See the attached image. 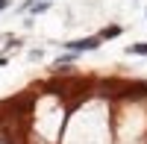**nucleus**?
<instances>
[{
	"instance_id": "f257e3e1",
	"label": "nucleus",
	"mask_w": 147,
	"mask_h": 144,
	"mask_svg": "<svg viewBox=\"0 0 147 144\" xmlns=\"http://www.w3.org/2000/svg\"><path fill=\"white\" fill-rule=\"evenodd\" d=\"M100 44H103V38H100V35H88V38H77V41H68L65 47H68V50H74V53H85V50H97Z\"/></svg>"
},
{
	"instance_id": "f03ea898",
	"label": "nucleus",
	"mask_w": 147,
	"mask_h": 144,
	"mask_svg": "<svg viewBox=\"0 0 147 144\" xmlns=\"http://www.w3.org/2000/svg\"><path fill=\"white\" fill-rule=\"evenodd\" d=\"M118 35H121V27H118V24H109V27H103V30H100V38H103V41L118 38Z\"/></svg>"
},
{
	"instance_id": "7ed1b4c3",
	"label": "nucleus",
	"mask_w": 147,
	"mask_h": 144,
	"mask_svg": "<svg viewBox=\"0 0 147 144\" xmlns=\"http://www.w3.org/2000/svg\"><path fill=\"white\" fill-rule=\"evenodd\" d=\"M127 53H132V56H147V41H141V44H129Z\"/></svg>"
},
{
	"instance_id": "20e7f679",
	"label": "nucleus",
	"mask_w": 147,
	"mask_h": 144,
	"mask_svg": "<svg viewBox=\"0 0 147 144\" xmlns=\"http://www.w3.org/2000/svg\"><path fill=\"white\" fill-rule=\"evenodd\" d=\"M50 9V0H41V3H32V12L35 15H41V12H47Z\"/></svg>"
},
{
	"instance_id": "39448f33",
	"label": "nucleus",
	"mask_w": 147,
	"mask_h": 144,
	"mask_svg": "<svg viewBox=\"0 0 147 144\" xmlns=\"http://www.w3.org/2000/svg\"><path fill=\"white\" fill-rule=\"evenodd\" d=\"M6 6H9V0H0V12H3V9H6Z\"/></svg>"
},
{
	"instance_id": "423d86ee",
	"label": "nucleus",
	"mask_w": 147,
	"mask_h": 144,
	"mask_svg": "<svg viewBox=\"0 0 147 144\" xmlns=\"http://www.w3.org/2000/svg\"><path fill=\"white\" fill-rule=\"evenodd\" d=\"M6 62H9V56H0V68H3V65H6Z\"/></svg>"
},
{
	"instance_id": "0eeeda50",
	"label": "nucleus",
	"mask_w": 147,
	"mask_h": 144,
	"mask_svg": "<svg viewBox=\"0 0 147 144\" xmlns=\"http://www.w3.org/2000/svg\"><path fill=\"white\" fill-rule=\"evenodd\" d=\"M144 12H147V9H144Z\"/></svg>"
}]
</instances>
